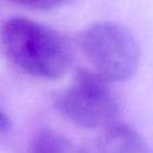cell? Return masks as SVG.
<instances>
[{"instance_id":"cell-5","label":"cell","mask_w":153,"mask_h":153,"mask_svg":"<svg viewBox=\"0 0 153 153\" xmlns=\"http://www.w3.org/2000/svg\"><path fill=\"white\" fill-rule=\"evenodd\" d=\"M30 153H85L63 134L54 130L36 133L30 145Z\"/></svg>"},{"instance_id":"cell-1","label":"cell","mask_w":153,"mask_h":153,"mask_svg":"<svg viewBox=\"0 0 153 153\" xmlns=\"http://www.w3.org/2000/svg\"><path fill=\"white\" fill-rule=\"evenodd\" d=\"M4 53L26 74L45 79H56L70 65L66 40L53 28L28 18L15 16L1 27Z\"/></svg>"},{"instance_id":"cell-6","label":"cell","mask_w":153,"mask_h":153,"mask_svg":"<svg viewBox=\"0 0 153 153\" xmlns=\"http://www.w3.org/2000/svg\"><path fill=\"white\" fill-rule=\"evenodd\" d=\"M13 4L22 5L31 10H40V11H50L65 5L69 0H7Z\"/></svg>"},{"instance_id":"cell-4","label":"cell","mask_w":153,"mask_h":153,"mask_svg":"<svg viewBox=\"0 0 153 153\" xmlns=\"http://www.w3.org/2000/svg\"><path fill=\"white\" fill-rule=\"evenodd\" d=\"M85 153H152L146 143L130 126L114 124L101 129Z\"/></svg>"},{"instance_id":"cell-2","label":"cell","mask_w":153,"mask_h":153,"mask_svg":"<svg viewBox=\"0 0 153 153\" xmlns=\"http://www.w3.org/2000/svg\"><path fill=\"white\" fill-rule=\"evenodd\" d=\"M79 46L91 65V71L109 83L132 78L140 66L137 40L129 30L117 23L90 24L79 35Z\"/></svg>"},{"instance_id":"cell-3","label":"cell","mask_w":153,"mask_h":153,"mask_svg":"<svg viewBox=\"0 0 153 153\" xmlns=\"http://www.w3.org/2000/svg\"><path fill=\"white\" fill-rule=\"evenodd\" d=\"M59 113L74 125L103 129L117 122L120 105L109 82L91 70H81L56 98Z\"/></svg>"},{"instance_id":"cell-7","label":"cell","mask_w":153,"mask_h":153,"mask_svg":"<svg viewBox=\"0 0 153 153\" xmlns=\"http://www.w3.org/2000/svg\"><path fill=\"white\" fill-rule=\"evenodd\" d=\"M8 128H10V120H8L7 114L0 109V133L5 132Z\"/></svg>"}]
</instances>
